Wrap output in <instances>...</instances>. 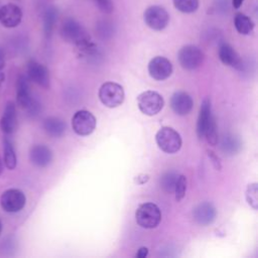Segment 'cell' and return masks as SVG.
I'll return each instance as SVG.
<instances>
[{
  "instance_id": "6da1fadb",
  "label": "cell",
  "mask_w": 258,
  "mask_h": 258,
  "mask_svg": "<svg viewBox=\"0 0 258 258\" xmlns=\"http://www.w3.org/2000/svg\"><path fill=\"white\" fill-rule=\"evenodd\" d=\"M60 36L66 41L74 43L78 47L90 42V37L84 27L73 18H68L62 22L60 27Z\"/></svg>"
},
{
  "instance_id": "7a4b0ae2",
  "label": "cell",
  "mask_w": 258,
  "mask_h": 258,
  "mask_svg": "<svg viewBox=\"0 0 258 258\" xmlns=\"http://www.w3.org/2000/svg\"><path fill=\"white\" fill-rule=\"evenodd\" d=\"M135 219L140 227L144 229H153L156 228L161 221V212L155 204L144 203L137 208Z\"/></svg>"
},
{
  "instance_id": "3957f363",
  "label": "cell",
  "mask_w": 258,
  "mask_h": 258,
  "mask_svg": "<svg viewBox=\"0 0 258 258\" xmlns=\"http://www.w3.org/2000/svg\"><path fill=\"white\" fill-rule=\"evenodd\" d=\"M155 140L158 147L169 154L177 152L182 144L179 133L170 127L160 128L155 134Z\"/></svg>"
},
{
  "instance_id": "277c9868",
  "label": "cell",
  "mask_w": 258,
  "mask_h": 258,
  "mask_svg": "<svg viewBox=\"0 0 258 258\" xmlns=\"http://www.w3.org/2000/svg\"><path fill=\"white\" fill-rule=\"evenodd\" d=\"M125 98L123 87L115 82L104 83L99 89V99L108 108L120 106Z\"/></svg>"
},
{
  "instance_id": "5b68a950",
  "label": "cell",
  "mask_w": 258,
  "mask_h": 258,
  "mask_svg": "<svg viewBox=\"0 0 258 258\" xmlns=\"http://www.w3.org/2000/svg\"><path fill=\"white\" fill-rule=\"evenodd\" d=\"M137 105L143 114L154 116L163 108L164 100L162 96L155 91H145L137 97Z\"/></svg>"
},
{
  "instance_id": "8992f818",
  "label": "cell",
  "mask_w": 258,
  "mask_h": 258,
  "mask_svg": "<svg viewBox=\"0 0 258 258\" xmlns=\"http://www.w3.org/2000/svg\"><path fill=\"white\" fill-rule=\"evenodd\" d=\"M95 116L87 110L77 111L72 118L73 130L80 136H88L94 132L96 128Z\"/></svg>"
},
{
  "instance_id": "52a82bcc",
  "label": "cell",
  "mask_w": 258,
  "mask_h": 258,
  "mask_svg": "<svg viewBox=\"0 0 258 258\" xmlns=\"http://www.w3.org/2000/svg\"><path fill=\"white\" fill-rule=\"evenodd\" d=\"M204 52L202 49L196 45L188 44L180 48L178 51V61L179 64L188 71L196 70L204 61Z\"/></svg>"
},
{
  "instance_id": "ba28073f",
  "label": "cell",
  "mask_w": 258,
  "mask_h": 258,
  "mask_svg": "<svg viewBox=\"0 0 258 258\" xmlns=\"http://www.w3.org/2000/svg\"><path fill=\"white\" fill-rule=\"evenodd\" d=\"M26 198L23 191L18 188H9L0 197L1 208L7 213H17L25 206Z\"/></svg>"
},
{
  "instance_id": "9c48e42d",
  "label": "cell",
  "mask_w": 258,
  "mask_h": 258,
  "mask_svg": "<svg viewBox=\"0 0 258 258\" xmlns=\"http://www.w3.org/2000/svg\"><path fill=\"white\" fill-rule=\"evenodd\" d=\"M144 21L148 27L153 30L164 29L169 22V15L167 11L158 5L148 7L144 12Z\"/></svg>"
},
{
  "instance_id": "30bf717a",
  "label": "cell",
  "mask_w": 258,
  "mask_h": 258,
  "mask_svg": "<svg viewBox=\"0 0 258 258\" xmlns=\"http://www.w3.org/2000/svg\"><path fill=\"white\" fill-rule=\"evenodd\" d=\"M148 73L156 81H163L172 73V64L164 56H155L148 63Z\"/></svg>"
},
{
  "instance_id": "8fae6325",
  "label": "cell",
  "mask_w": 258,
  "mask_h": 258,
  "mask_svg": "<svg viewBox=\"0 0 258 258\" xmlns=\"http://www.w3.org/2000/svg\"><path fill=\"white\" fill-rule=\"evenodd\" d=\"M27 78L38 86L47 89L49 87V73L46 67L30 59L27 63Z\"/></svg>"
},
{
  "instance_id": "7c38bea8",
  "label": "cell",
  "mask_w": 258,
  "mask_h": 258,
  "mask_svg": "<svg viewBox=\"0 0 258 258\" xmlns=\"http://www.w3.org/2000/svg\"><path fill=\"white\" fill-rule=\"evenodd\" d=\"M22 19V10L15 4L8 3L0 7V23L7 27L12 28L20 24Z\"/></svg>"
},
{
  "instance_id": "4fadbf2b",
  "label": "cell",
  "mask_w": 258,
  "mask_h": 258,
  "mask_svg": "<svg viewBox=\"0 0 258 258\" xmlns=\"http://www.w3.org/2000/svg\"><path fill=\"white\" fill-rule=\"evenodd\" d=\"M170 107L176 115L185 116L188 113H190L194 107V101L187 93L182 91L175 92L171 96Z\"/></svg>"
},
{
  "instance_id": "5bb4252c",
  "label": "cell",
  "mask_w": 258,
  "mask_h": 258,
  "mask_svg": "<svg viewBox=\"0 0 258 258\" xmlns=\"http://www.w3.org/2000/svg\"><path fill=\"white\" fill-rule=\"evenodd\" d=\"M216 209L215 207L208 202L198 205L192 213L194 220L201 226H208L212 224L216 219Z\"/></svg>"
},
{
  "instance_id": "9a60e30c",
  "label": "cell",
  "mask_w": 258,
  "mask_h": 258,
  "mask_svg": "<svg viewBox=\"0 0 258 258\" xmlns=\"http://www.w3.org/2000/svg\"><path fill=\"white\" fill-rule=\"evenodd\" d=\"M16 100L19 107L23 109H26L33 100L30 92L28 78L24 75H20L16 82Z\"/></svg>"
},
{
  "instance_id": "2e32d148",
  "label": "cell",
  "mask_w": 258,
  "mask_h": 258,
  "mask_svg": "<svg viewBox=\"0 0 258 258\" xmlns=\"http://www.w3.org/2000/svg\"><path fill=\"white\" fill-rule=\"evenodd\" d=\"M0 128L5 134H12L17 128L16 108L13 102H8L0 120Z\"/></svg>"
},
{
  "instance_id": "e0dca14e",
  "label": "cell",
  "mask_w": 258,
  "mask_h": 258,
  "mask_svg": "<svg viewBox=\"0 0 258 258\" xmlns=\"http://www.w3.org/2000/svg\"><path fill=\"white\" fill-rule=\"evenodd\" d=\"M31 162L38 167L47 166L52 160V151L45 145L37 144L31 147L29 151Z\"/></svg>"
},
{
  "instance_id": "ac0fdd59",
  "label": "cell",
  "mask_w": 258,
  "mask_h": 258,
  "mask_svg": "<svg viewBox=\"0 0 258 258\" xmlns=\"http://www.w3.org/2000/svg\"><path fill=\"white\" fill-rule=\"evenodd\" d=\"M219 58L220 60L229 67H233L235 69H242V59L237 53V51L229 44L222 43L219 47Z\"/></svg>"
},
{
  "instance_id": "d6986e66",
  "label": "cell",
  "mask_w": 258,
  "mask_h": 258,
  "mask_svg": "<svg viewBox=\"0 0 258 258\" xmlns=\"http://www.w3.org/2000/svg\"><path fill=\"white\" fill-rule=\"evenodd\" d=\"M212 115V106H211V101L210 99L206 98L200 108V114L198 117V122H197V135L199 139L204 138V130L205 127Z\"/></svg>"
},
{
  "instance_id": "ffe728a7",
  "label": "cell",
  "mask_w": 258,
  "mask_h": 258,
  "mask_svg": "<svg viewBox=\"0 0 258 258\" xmlns=\"http://www.w3.org/2000/svg\"><path fill=\"white\" fill-rule=\"evenodd\" d=\"M43 129L49 136L57 138L63 135L66 123L57 117H48L43 121Z\"/></svg>"
},
{
  "instance_id": "44dd1931",
  "label": "cell",
  "mask_w": 258,
  "mask_h": 258,
  "mask_svg": "<svg viewBox=\"0 0 258 258\" xmlns=\"http://www.w3.org/2000/svg\"><path fill=\"white\" fill-rule=\"evenodd\" d=\"M57 16H58V12L54 6H49L44 10L42 19H43V31L46 37H50L57 20Z\"/></svg>"
},
{
  "instance_id": "7402d4cb",
  "label": "cell",
  "mask_w": 258,
  "mask_h": 258,
  "mask_svg": "<svg viewBox=\"0 0 258 258\" xmlns=\"http://www.w3.org/2000/svg\"><path fill=\"white\" fill-rule=\"evenodd\" d=\"M234 25H235L236 30L240 34H244V35L251 33L254 28V23H253L252 19L241 12H239L235 15Z\"/></svg>"
},
{
  "instance_id": "603a6c76",
  "label": "cell",
  "mask_w": 258,
  "mask_h": 258,
  "mask_svg": "<svg viewBox=\"0 0 258 258\" xmlns=\"http://www.w3.org/2000/svg\"><path fill=\"white\" fill-rule=\"evenodd\" d=\"M221 148L225 154L233 155V154H236L240 150L241 142L238 137H236L232 134H227L223 137V140L221 143Z\"/></svg>"
},
{
  "instance_id": "cb8c5ba5",
  "label": "cell",
  "mask_w": 258,
  "mask_h": 258,
  "mask_svg": "<svg viewBox=\"0 0 258 258\" xmlns=\"http://www.w3.org/2000/svg\"><path fill=\"white\" fill-rule=\"evenodd\" d=\"M203 137L206 138L208 143L212 146H215L218 144L219 141V135H218V130H217V123L215 120L214 115L212 114L206 127L204 130V135Z\"/></svg>"
},
{
  "instance_id": "d4e9b609",
  "label": "cell",
  "mask_w": 258,
  "mask_h": 258,
  "mask_svg": "<svg viewBox=\"0 0 258 258\" xmlns=\"http://www.w3.org/2000/svg\"><path fill=\"white\" fill-rule=\"evenodd\" d=\"M16 154L12 143L6 138L4 140V163L8 169H14L16 166Z\"/></svg>"
},
{
  "instance_id": "484cf974",
  "label": "cell",
  "mask_w": 258,
  "mask_h": 258,
  "mask_svg": "<svg viewBox=\"0 0 258 258\" xmlns=\"http://www.w3.org/2000/svg\"><path fill=\"white\" fill-rule=\"evenodd\" d=\"M177 176H178V173H176L175 171H167V172H165L160 177V180H159L161 188L164 191L168 192V194L173 192Z\"/></svg>"
},
{
  "instance_id": "4316f807",
  "label": "cell",
  "mask_w": 258,
  "mask_h": 258,
  "mask_svg": "<svg viewBox=\"0 0 258 258\" xmlns=\"http://www.w3.org/2000/svg\"><path fill=\"white\" fill-rule=\"evenodd\" d=\"M174 7L182 13H192L199 8V0H172Z\"/></svg>"
},
{
  "instance_id": "83f0119b",
  "label": "cell",
  "mask_w": 258,
  "mask_h": 258,
  "mask_svg": "<svg viewBox=\"0 0 258 258\" xmlns=\"http://www.w3.org/2000/svg\"><path fill=\"white\" fill-rule=\"evenodd\" d=\"M186 184H187V179L186 176L183 174H178L175 186H174V194H175V200L177 202H180L184 196H185V190H186Z\"/></svg>"
},
{
  "instance_id": "f1b7e54d",
  "label": "cell",
  "mask_w": 258,
  "mask_h": 258,
  "mask_svg": "<svg viewBox=\"0 0 258 258\" xmlns=\"http://www.w3.org/2000/svg\"><path fill=\"white\" fill-rule=\"evenodd\" d=\"M257 194H258L257 183H256V182L250 183V184L247 186V189H246V200H247L248 204H249L254 210L257 209V205H258V197H257Z\"/></svg>"
},
{
  "instance_id": "f546056e",
  "label": "cell",
  "mask_w": 258,
  "mask_h": 258,
  "mask_svg": "<svg viewBox=\"0 0 258 258\" xmlns=\"http://www.w3.org/2000/svg\"><path fill=\"white\" fill-rule=\"evenodd\" d=\"M100 10L106 13H110L113 10V3L111 0H94Z\"/></svg>"
},
{
  "instance_id": "4dcf8cb0",
  "label": "cell",
  "mask_w": 258,
  "mask_h": 258,
  "mask_svg": "<svg viewBox=\"0 0 258 258\" xmlns=\"http://www.w3.org/2000/svg\"><path fill=\"white\" fill-rule=\"evenodd\" d=\"M208 155H209V157L211 158V160H212V162H213L215 168L218 169V170H220L221 167H222V165H221V161H220V158L218 157V155H217L214 151H212V150H208Z\"/></svg>"
},
{
  "instance_id": "1f68e13d",
  "label": "cell",
  "mask_w": 258,
  "mask_h": 258,
  "mask_svg": "<svg viewBox=\"0 0 258 258\" xmlns=\"http://www.w3.org/2000/svg\"><path fill=\"white\" fill-rule=\"evenodd\" d=\"M148 255V249L146 247H140L135 254L136 258H145Z\"/></svg>"
},
{
  "instance_id": "d6a6232c",
  "label": "cell",
  "mask_w": 258,
  "mask_h": 258,
  "mask_svg": "<svg viewBox=\"0 0 258 258\" xmlns=\"http://www.w3.org/2000/svg\"><path fill=\"white\" fill-rule=\"evenodd\" d=\"M148 179H149V176H148L147 174H139L138 176H136L135 182H137L138 184H143V183H145Z\"/></svg>"
},
{
  "instance_id": "836d02e7",
  "label": "cell",
  "mask_w": 258,
  "mask_h": 258,
  "mask_svg": "<svg viewBox=\"0 0 258 258\" xmlns=\"http://www.w3.org/2000/svg\"><path fill=\"white\" fill-rule=\"evenodd\" d=\"M5 67V54L3 49L0 47V71Z\"/></svg>"
},
{
  "instance_id": "e575fe53",
  "label": "cell",
  "mask_w": 258,
  "mask_h": 258,
  "mask_svg": "<svg viewBox=\"0 0 258 258\" xmlns=\"http://www.w3.org/2000/svg\"><path fill=\"white\" fill-rule=\"evenodd\" d=\"M243 2H244V0H232V5H233L234 8L238 9V8H240L242 6Z\"/></svg>"
},
{
  "instance_id": "d590c367",
  "label": "cell",
  "mask_w": 258,
  "mask_h": 258,
  "mask_svg": "<svg viewBox=\"0 0 258 258\" xmlns=\"http://www.w3.org/2000/svg\"><path fill=\"white\" fill-rule=\"evenodd\" d=\"M4 81H5V74L0 71V86L4 83Z\"/></svg>"
},
{
  "instance_id": "8d00e7d4",
  "label": "cell",
  "mask_w": 258,
  "mask_h": 258,
  "mask_svg": "<svg viewBox=\"0 0 258 258\" xmlns=\"http://www.w3.org/2000/svg\"><path fill=\"white\" fill-rule=\"evenodd\" d=\"M2 170H3V164H2V161H1V159H0V174H1Z\"/></svg>"
},
{
  "instance_id": "74e56055",
  "label": "cell",
  "mask_w": 258,
  "mask_h": 258,
  "mask_svg": "<svg viewBox=\"0 0 258 258\" xmlns=\"http://www.w3.org/2000/svg\"><path fill=\"white\" fill-rule=\"evenodd\" d=\"M1 232H2V223L0 221V234H1Z\"/></svg>"
}]
</instances>
